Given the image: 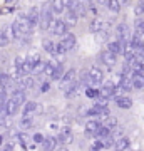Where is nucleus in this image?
Here are the masks:
<instances>
[{
    "label": "nucleus",
    "mask_w": 144,
    "mask_h": 151,
    "mask_svg": "<svg viewBox=\"0 0 144 151\" xmlns=\"http://www.w3.org/2000/svg\"><path fill=\"white\" fill-rule=\"evenodd\" d=\"M54 12L50 10V7H49V2L47 4H44L42 9H40V24H39V27L42 29V30H50L54 24Z\"/></svg>",
    "instance_id": "obj_1"
},
{
    "label": "nucleus",
    "mask_w": 144,
    "mask_h": 151,
    "mask_svg": "<svg viewBox=\"0 0 144 151\" xmlns=\"http://www.w3.org/2000/svg\"><path fill=\"white\" fill-rule=\"evenodd\" d=\"M77 82H79V79H77V70L72 67V69L65 70V74H64V77H62V81L59 82V86L64 92H67V91H70Z\"/></svg>",
    "instance_id": "obj_2"
},
{
    "label": "nucleus",
    "mask_w": 144,
    "mask_h": 151,
    "mask_svg": "<svg viewBox=\"0 0 144 151\" xmlns=\"http://www.w3.org/2000/svg\"><path fill=\"white\" fill-rule=\"evenodd\" d=\"M116 35H117V40H121L123 44H129L131 42V37H133V34H131V27H129L126 22H119L117 25H116Z\"/></svg>",
    "instance_id": "obj_3"
},
{
    "label": "nucleus",
    "mask_w": 144,
    "mask_h": 151,
    "mask_svg": "<svg viewBox=\"0 0 144 151\" xmlns=\"http://www.w3.org/2000/svg\"><path fill=\"white\" fill-rule=\"evenodd\" d=\"M106 49L109 52H112L114 55H124L126 49H128V44H123L121 40L114 39V40H109V44L106 45Z\"/></svg>",
    "instance_id": "obj_4"
},
{
    "label": "nucleus",
    "mask_w": 144,
    "mask_h": 151,
    "mask_svg": "<svg viewBox=\"0 0 144 151\" xmlns=\"http://www.w3.org/2000/svg\"><path fill=\"white\" fill-rule=\"evenodd\" d=\"M17 22H19V25H20L22 32H24V35H29L30 32H34V27L32 24H30V19H29V15L27 14H19V17H17Z\"/></svg>",
    "instance_id": "obj_5"
},
{
    "label": "nucleus",
    "mask_w": 144,
    "mask_h": 151,
    "mask_svg": "<svg viewBox=\"0 0 144 151\" xmlns=\"http://www.w3.org/2000/svg\"><path fill=\"white\" fill-rule=\"evenodd\" d=\"M67 29H69V27L65 25L64 19H55L49 32L52 34V35H62V37H64L65 34H67Z\"/></svg>",
    "instance_id": "obj_6"
},
{
    "label": "nucleus",
    "mask_w": 144,
    "mask_h": 151,
    "mask_svg": "<svg viewBox=\"0 0 144 151\" xmlns=\"http://www.w3.org/2000/svg\"><path fill=\"white\" fill-rule=\"evenodd\" d=\"M99 60L107 67H114V64L117 62V55H114L112 52H109L107 49H102L101 54H99Z\"/></svg>",
    "instance_id": "obj_7"
},
{
    "label": "nucleus",
    "mask_w": 144,
    "mask_h": 151,
    "mask_svg": "<svg viewBox=\"0 0 144 151\" xmlns=\"http://www.w3.org/2000/svg\"><path fill=\"white\" fill-rule=\"evenodd\" d=\"M102 126V121L101 119H87L85 121V126H84V133L87 136H96V133L99 131V128Z\"/></svg>",
    "instance_id": "obj_8"
},
{
    "label": "nucleus",
    "mask_w": 144,
    "mask_h": 151,
    "mask_svg": "<svg viewBox=\"0 0 144 151\" xmlns=\"http://www.w3.org/2000/svg\"><path fill=\"white\" fill-rule=\"evenodd\" d=\"M24 64H25V57L24 55H17L15 59H14V72H15V77L19 81L25 77L24 76Z\"/></svg>",
    "instance_id": "obj_9"
},
{
    "label": "nucleus",
    "mask_w": 144,
    "mask_h": 151,
    "mask_svg": "<svg viewBox=\"0 0 144 151\" xmlns=\"http://www.w3.org/2000/svg\"><path fill=\"white\" fill-rule=\"evenodd\" d=\"M114 103L116 106L121 109H131L133 108V99L128 96V94H117V96L114 97Z\"/></svg>",
    "instance_id": "obj_10"
},
{
    "label": "nucleus",
    "mask_w": 144,
    "mask_h": 151,
    "mask_svg": "<svg viewBox=\"0 0 144 151\" xmlns=\"http://www.w3.org/2000/svg\"><path fill=\"white\" fill-rule=\"evenodd\" d=\"M72 139H74L72 129H70L69 126H64V128H62V129L59 131L57 141H59V143H62V145H69V143H72Z\"/></svg>",
    "instance_id": "obj_11"
},
{
    "label": "nucleus",
    "mask_w": 144,
    "mask_h": 151,
    "mask_svg": "<svg viewBox=\"0 0 144 151\" xmlns=\"http://www.w3.org/2000/svg\"><path fill=\"white\" fill-rule=\"evenodd\" d=\"M60 42L64 44V47L67 49V52H69V50H74L75 49V45H77V37H75L72 32H67L64 37H62Z\"/></svg>",
    "instance_id": "obj_12"
},
{
    "label": "nucleus",
    "mask_w": 144,
    "mask_h": 151,
    "mask_svg": "<svg viewBox=\"0 0 144 151\" xmlns=\"http://www.w3.org/2000/svg\"><path fill=\"white\" fill-rule=\"evenodd\" d=\"M49 7L54 12V15H60V14L67 12V7H65L64 0H52V2H49Z\"/></svg>",
    "instance_id": "obj_13"
},
{
    "label": "nucleus",
    "mask_w": 144,
    "mask_h": 151,
    "mask_svg": "<svg viewBox=\"0 0 144 151\" xmlns=\"http://www.w3.org/2000/svg\"><path fill=\"white\" fill-rule=\"evenodd\" d=\"M87 72H89V76H91L94 81H97L99 84H104V72H102V69H99V65L87 67Z\"/></svg>",
    "instance_id": "obj_14"
},
{
    "label": "nucleus",
    "mask_w": 144,
    "mask_h": 151,
    "mask_svg": "<svg viewBox=\"0 0 144 151\" xmlns=\"http://www.w3.org/2000/svg\"><path fill=\"white\" fill-rule=\"evenodd\" d=\"M10 97L14 99V101H15L17 104H19V106H22V108H24V104L27 103V101H25V91H24V89H20L19 86H17L15 89L12 91Z\"/></svg>",
    "instance_id": "obj_15"
},
{
    "label": "nucleus",
    "mask_w": 144,
    "mask_h": 151,
    "mask_svg": "<svg viewBox=\"0 0 144 151\" xmlns=\"http://www.w3.org/2000/svg\"><path fill=\"white\" fill-rule=\"evenodd\" d=\"M27 15H29V19H30V24H32L34 29L40 24V9H39V7H32L30 10L27 12Z\"/></svg>",
    "instance_id": "obj_16"
},
{
    "label": "nucleus",
    "mask_w": 144,
    "mask_h": 151,
    "mask_svg": "<svg viewBox=\"0 0 144 151\" xmlns=\"http://www.w3.org/2000/svg\"><path fill=\"white\" fill-rule=\"evenodd\" d=\"M57 138H54V136H45V139L42 143V150L44 151H55L57 150Z\"/></svg>",
    "instance_id": "obj_17"
},
{
    "label": "nucleus",
    "mask_w": 144,
    "mask_h": 151,
    "mask_svg": "<svg viewBox=\"0 0 144 151\" xmlns=\"http://www.w3.org/2000/svg\"><path fill=\"white\" fill-rule=\"evenodd\" d=\"M10 35H12V39H14V40H24V37H25L17 20L12 22V25H10Z\"/></svg>",
    "instance_id": "obj_18"
},
{
    "label": "nucleus",
    "mask_w": 144,
    "mask_h": 151,
    "mask_svg": "<svg viewBox=\"0 0 144 151\" xmlns=\"http://www.w3.org/2000/svg\"><path fill=\"white\" fill-rule=\"evenodd\" d=\"M129 148H131V139H129L128 136H121V138H117V141H116L114 151H128Z\"/></svg>",
    "instance_id": "obj_19"
},
{
    "label": "nucleus",
    "mask_w": 144,
    "mask_h": 151,
    "mask_svg": "<svg viewBox=\"0 0 144 151\" xmlns=\"http://www.w3.org/2000/svg\"><path fill=\"white\" fill-rule=\"evenodd\" d=\"M77 20H79V15H77V12L74 10H67L64 15V22L67 27H72V25H75L77 24Z\"/></svg>",
    "instance_id": "obj_20"
},
{
    "label": "nucleus",
    "mask_w": 144,
    "mask_h": 151,
    "mask_svg": "<svg viewBox=\"0 0 144 151\" xmlns=\"http://www.w3.org/2000/svg\"><path fill=\"white\" fill-rule=\"evenodd\" d=\"M37 111V103L35 101H27L22 108V116H32Z\"/></svg>",
    "instance_id": "obj_21"
},
{
    "label": "nucleus",
    "mask_w": 144,
    "mask_h": 151,
    "mask_svg": "<svg viewBox=\"0 0 144 151\" xmlns=\"http://www.w3.org/2000/svg\"><path fill=\"white\" fill-rule=\"evenodd\" d=\"M104 5L107 7V10L111 12V14H119L121 12V2H117V0H107V2H104Z\"/></svg>",
    "instance_id": "obj_22"
},
{
    "label": "nucleus",
    "mask_w": 144,
    "mask_h": 151,
    "mask_svg": "<svg viewBox=\"0 0 144 151\" xmlns=\"http://www.w3.org/2000/svg\"><path fill=\"white\" fill-rule=\"evenodd\" d=\"M35 86V79L34 77H30V76H27V77H24V79H20L19 81V87L20 89H32V87Z\"/></svg>",
    "instance_id": "obj_23"
},
{
    "label": "nucleus",
    "mask_w": 144,
    "mask_h": 151,
    "mask_svg": "<svg viewBox=\"0 0 144 151\" xmlns=\"http://www.w3.org/2000/svg\"><path fill=\"white\" fill-rule=\"evenodd\" d=\"M91 30L94 34H97V32H104V30H107V27H106V22L104 20H92L91 22Z\"/></svg>",
    "instance_id": "obj_24"
},
{
    "label": "nucleus",
    "mask_w": 144,
    "mask_h": 151,
    "mask_svg": "<svg viewBox=\"0 0 144 151\" xmlns=\"http://www.w3.org/2000/svg\"><path fill=\"white\" fill-rule=\"evenodd\" d=\"M57 65H59V62H55L54 59L45 60V72H44V74L49 76V77H52V74L55 72V69H57Z\"/></svg>",
    "instance_id": "obj_25"
},
{
    "label": "nucleus",
    "mask_w": 144,
    "mask_h": 151,
    "mask_svg": "<svg viewBox=\"0 0 144 151\" xmlns=\"http://www.w3.org/2000/svg\"><path fill=\"white\" fill-rule=\"evenodd\" d=\"M42 47H44L45 52H49L50 55L55 57V42H52L50 39H44V40H42Z\"/></svg>",
    "instance_id": "obj_26"
},
{
    "label": "nucleus",
    "mask_w": 144,
    "mask_h": 151,
    "mask_svg": "<svg viewBox=\"0 0 144 151\" xmlns=\"http://www.w3.org/2000/svg\"><path fill=\"white\" fill-rule=\"evenodd\" d=\"M109 136H112V129H109V128L104 126V124H102L101 128H99V131L96 133L97 139H106V138H109Z\"/></svg>",
    "instance_id": "obj_27"
},
{
    "label": "nucleus",
    "mask_w": 144,
    "mask_h": 151,
    "mask_svg": "<svg viewBox=\"0 0 144 151\" xmlns=\"http://www.w3.org/2000/svg\"><path fill=\"white\" fill-rule=\"evenodd\" d=\"M19 109H20V106L10 97L9 103H7V113H9V116H15V114L19 113Z\"/></svg>",
    "instance_id": "obj_28"
},
{
    "label": "nucleus",
    "mask_w": 144,
    "mask_h": 151,
    "mask_svg": "<svg viewBox=\"0 0 144 151\" xmlns=\"http://www.w3.org/2000/svg\"><path fill=\"white\" fill-rule=\"evenodd\" d=\"M65 70H64V65H62V62H59V65H57V69H55V72L52 74V77H50V81H62V77H64Z\"/></svg>",
    "instance_id": "obj_29"
},
{
    "label": "nucleus",
    "mask_w": 144,
    "mask_h": 151,
    "mask_svg": "<svg viewBox=\"0 0 144 151\" xmlns=\"http://www.w3.org/2000/svg\"><path fill=\"white\" fill-rule=\"evenodd\" d=\"M9 40H10V37H9V29L2 27L0 29V49L5 47L7 44H9Z\"/></svg>",
    "instance_id": "obj_30"
},
{
    "label": "nucleus",
    "mask_w": 144,
    "mask_h": 151,
    "mask_svg": "<svg viewBox=\"0 0 144 151\" xmlns=\"http://www.w3.org/2000/svg\"><path fill=\"white\" fill-rule=\"evenodd\" d=\"M20 129H29V128H32L34 124V118L32 116H22L20 118Z\"/></svg>",
    "instance_id": "obj_31"
},
{
    "label": "nucleus",
    "mask_w": 144,
    "mask_h": 151,
    "mask_svg": "<svg viewBox=\"0 0 144 151\" xmlns=\"http://www.w3.org/2000/svg\"><path fill=\"white\" fill-rule=\"evenodd\" d=\"M134 15H136V19H143L144 17V2H138L134 5Z\"/></svg>",
    "instance_id": "obj_32"
},
{
    "label": "nucleus",
    "mask_w": 144,
    "mask_h": 151,
    "mask_svg": "<svg viewBox=\"0 0 144 151\" xmlns=\"http://www.w3.org/2000/svg\"><path fill=\"white\" fill-rule=\"evenodd\" d=\"M44 72H45V60H40V62L34 67L32 76H39V74H44Z\"/></svg>",
    "instance_id": "obj_33"
},
{
    "label": "nucleus",
    "mask_w": 144,
    "mask_h": 151,
    "mask_svg": "<svg viewBox=\"0 0 144 151\" xmlns=\"http://www.w3.org/2000/svg\"><path fill=\"white\" fill-rule=\"evenodd\" d=\"M134 30L139 34H144V19H136L134 20Z\"/></svg>",
    "instance_id": "obj_34"
},
{
    "label": "nucleus",
    "mask_w": 144,
    "mask_h": 151,
    "mask_svg": "<svg viewBox=\"0 0 144 151\" xmlns=\"http://www.w3.org/2000/svg\"><path fill=\"white\" fill-rule=\"evenodd\" d=\"M65 52H67V49L64 47V44H62V42H57V44H55V57L64 55Z\"/></svg>",
    "instance_id": "obj_35"
},
{
    "label": "nucleus",
    "mask_w": 144,
    "mask_h": 151,
    "mask_svg": "<svg viewBox=\"0 0 144 151\" xmlns=\"http://www.w3.org/2000/svg\"><path fill=\"white\" fill-rule=\"evenodd\" d=\"M96 40H97V42H107V44H109L107 30H104V32H97V34H96Z\"/></svg>",
    "instance_id": "obj_36"
},
{
    "label": "nucleus",
    "mask_w": 144,
    "mask_h": 151,
    "mask_svg": "<svg viewBox=\"0 0 144 151\" xmlns=\"http://www.w3.org/2000/svg\"><path fill=\"white\" fill-rule=\"evenodd\" d=\"M9 99H10V96L7 94V91H0V108L2 106H7Z\"/></svg>",
    "instance_id": "obj_37"
},
{
    "label": "nucleus",
    "mask_w": 144,
    "mask_h": 151,
    "mask_svg": "<svg viewBox=\"0 0 144 151\" xmlns=\"http://www.w3.org/2000/svg\"><path fill=\"white\" fill-rule=\"evenodd\" d=\"M9 118V113H7V106H2L0 108V126L5 124V119Z\"/></svg>",
    "instance_id": "obj_38"
},
{
    "label": "nucleus",
    "mask_w": 144,
    "mask_h": 151,
    "mask_svg": "<svg viewBox=\"0 0 144 151\" xmlns=\"http://www.w3.org/2000/svg\"><path fill=\"white\" fill-rule=\"evenodd\" d=\"M44 139H45V136H42L40 133H35V134L32 136V141H34V143H37V145H40V146H42Z\"/></svg>",
    "instance_id": "obj_39"
},
{
    "label": "nucleus",
    "mask_w": 144,
    "mask_h": 151,
    "mask_svg": "<svg viewBox=\"0 0 144 151\" xmlns=\"http://www.w3.org/2000/svg\"><path fill=\"white\" fill-rule=\"evenodd\" d=\"M91 150H92V151H101V150H104V145H102V141H101V139H97L94 145H91Z\"/></svg>",
    "instance_id": "obj_40"
},
{
    "label": "nucleus",
    "mask_w": 144,
    "mask_h": 151,
    "mask_svg": "<svg viewBox=\"0 0 144 151\" xmlns=\"http://www.w3.org/2000/svg\"><path fill=\"white\" fill-rule=\"evenodd\" d=\"M49 89H50V82H42V84H40V92H42V94L49 92Z\"/></svg>",
    "instance_id": "obj_41"
},
{
    "label": "nucleus",
    "mask_w": 144,
    "mask_h": 151,
    "mask_svg": "<svg viewBox=\"0 0 144 151\" xmlns=\"http://www.w3.org/2000/svg\"><path fill=\"white\" fill-rule=\"evenodd\" d=\"M2 151H12V143H5V146L2 148Z\"/></svg>",
    "instance_id": "obj_42"
},
{
    "label": "nucleus",
    "mask_w": 144,
    "mask_h": 151,
    "mask_svg": "<svg viewBox=\"0 0 144 151\" xmlns=\"http://www.w3.org/2000/svg\"><path fill=\"white\" fill-rule=\"evenodd\" d=\"M55 151H69V150H67L65 146H60V148H57V150H55Z\"/></svg>",
    "instance_id": "obj_43"
},
{
    "label": "nucleus",
    "mask_w": 144,
    "mask_h": 151,
    "mask_svg": "<svg viewBox=\"0 0 144 151\" xmlns=\"http://www.w3.org/2000/svg\"><path fill=\"white\" fill-rule=\"evenodd\" d=\"M138 151H141V150H138Z\"/></svg>",
    "instance_id": "obj_44"
}]
</instances>
